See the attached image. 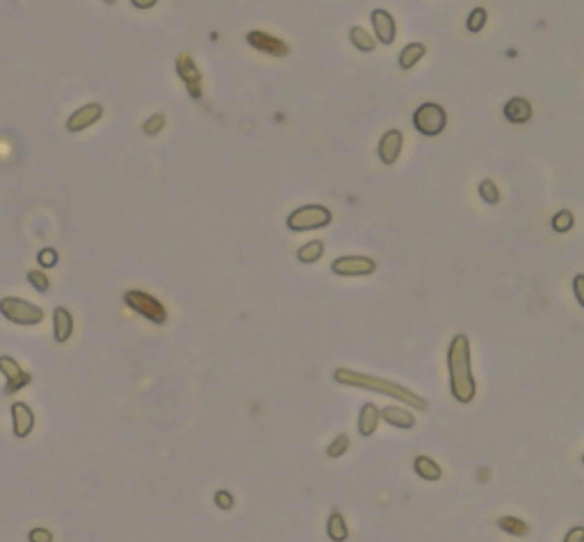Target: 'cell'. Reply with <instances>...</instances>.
<instances>
[{
	"label": "cell",
	"mask_w": 584,
	"mask_h": 542,
	"mask_svg": "<svg viewBox=\"0 0 584 542\" xmlns=\"http://www.w3.org/2000/svg\"><path fill=\"white\" fill-rule=\"evenodd\" d=\"M448 123V114L439 103H423L414 114V125L418 132H423L427 137L441 135L445 130Z\"/></svg>",
	"instance_id": "6"
},
{
	"label": "cell",
	"mask_w": 584,
	"mask_h": 542,
	"mask_svg": "<svg viewBox=\"0 0 584 542\" xmlns=\"http://www.w3.org/2000/svg\"><path fill=\"white\" fill-rule=\"evenodd\" d=\"M215 504L220 506L222 510H231L233 506H236V497L229 492V490H220L215 494Z\"/></svg>",
	"instance_id": "33"
},
{
	"label": "cell",
	"mask_w": 584,
	"mask_h": 542,
	"mask_svg": "<svg viewBox=\"0 0 584 542\" xmlns=\"http://www.w3.org/2000/svg\"><path fill=\"white\" fill-rule=\"evenodd\" d=\"M564 542H584V526H573V529L566 533Z\"/></svg>",
	"instance_id": "34"
},
{
	"label": "cell",
	"mask_w": 584,
	"mask_h": 542,
	"mask_svg": "<svg viewBox=\"0 0 584 542\" xmlns=\"http://www.w3.org/2000/svg\"><path fill=\"white\" fill-rule=\"evenodd\" d=\"M0 374H3L7 381V385H5L7 395H14V392L23 390L26 385H30V381H33L30 374L21 367L19 360L12 356H0Z\"/></svg>",
	"instance_id": "8"
},
{
	"label": "cell",
	"mask_w": 584,
	"mask_h": 542,
	"mask_svg": "<svg viewBox=\"0 0 584 542\" xmlns=\"http://www.w3.org/2000/svg\"><path fill=\"white\" fill-rule=\"evenodd\" d=\"M347 449H349V435L340 433L331 440L329 446H326V455H329V458H340L342 453H347Z\"/></svg>",
	"instance_id": "27"
},
{
	"label": "cell",
	"mask_w": 584,
	"mask_h": 542,
	"mask_svg": "<svg viewBox=\"0 0 584 542\" xmlns=\"http://www.w3.org/2000/svg\"><path fill=\"white\" fill-rule=\"evenodd\" d=\"M486 21H488V17H486L484 7H475V10L470 12L468 21H466V28H468L470 33H479V30L486 26Z\"/></svg>",
	"instance_id": "28"
},
{
	"label": "cell",
	"mask_w": 584,
	"mask_h": 542,
	"mask_svg": "<svg viewBox=\"0 0 584 542\" xmlns=\"http://www.w3.org/2000/svg\"><path fill=\"white\" fill-rule=\"evenodd\" d=\"M379 408L375 404H365L361 408V413H358V433H361L363 437H370V435H375V431L379 426Z\"/></svg>",
	"instance_id": "18"
},
{
	"label": "cell",
	"mask_w": 584,
	"mask_h": 542,
	"mask_svg": "<svg viewBox=\"0 0 584 542\" xmlns=\"http://www.w3.org/2000/svg\"><path fill=\"white\" fill-rule=\"evenodd\" d=\"M103 3H105V5H114V3H116V0H103Z\"/></svg>",
	"instance_id": "37"
},
{
	"label": "cell",
	"mask_w": 584,
	"mask_h": 542,
	"mask_svg": "<svg viewBox=\"0 0 584 542\" xmlns=\"http://www.w3.org/2000/svg\"><path fill=\"white\" fill-rule=\"evenodd\" d=\"M372 26H375V35L384 46H391L397 37L395 19L391 17V12L386 10H375L372 12Z\"/></svg>",
	"instance_id": "13"
},
{
	"label": "cell",
	"mask_w": 584,
	"mask_h": 542,
	"mask_svg": "<svg viewBox=\"0 0 584 542\" xmlns=\"http://www.w3.org/2000/svg\"><path fill=\"white\" fill-rule=\"evenodd\" d=\"M165 123H167V119H165V114H153V116H149V119L144 121V132L146 135H158V132L165 128Z\"/></svg>",
	"instance_id": "31"
},
{
	"label": "cell",
	"mask_w": 584,
	"mask_h": 542,
	"mask_svg": "<svg viewBox=\"0 0 584 542\" xmlns=\"http://www.w3.org/2000/svg\"><path fill=\"white\" fill-rule=\"evenodd\" d=\"M377 269V262L372 260V258H365V255H342L336 258L331 264V271L336 273V276H370V273H375Z\"/></svg>",
	"instance_id": "7"
},
{
	"label": "cell",
	"mask_w": 584,
	"mask_h": 542,
	"mask_svg": "<svg viewBox=\"0 0 584 542\" xmlns=\"http://www.w3.org/2000/svg\"><path fill=\"white\" fill-rule=\"evenodd\" d=\"M414 467H416V474L420 478H425V481H439L443 476L441 465L434 458H430V455H418L414 460Z\"/></svg>",
	"instance_id": "19"
},
{
	"label": "cell",
	"mask_w": 584,
	"mask_h": 542,
	"mask_svg": "<svg viewBox=\"0 0 584 542\" xmlns=\"http://www.w3.org/2000/svg\"><path fill=\"white\" fill-rule=\"evenodd\" d=\"M450 392L459 404H470L477 397V381L472 374L470 342L466 335H454L448 349Z\"/></svg>",
	"instance_id": "1"
},
{
	"label": "cell",
	"mask_w": 584,
	"mask_h": 542,
	"mask_svg": "<svg viewBox=\"0 0 584 542\" xmlns=\"http://www.w3.org/2000/svg\"><path fill=\"white\" fill-rule=\"evenodd\" d=\"M529 116H532V105H529V100L525 98H509L507 103H504V119L511 121V123H527Z\"/></svg>",
	"instance_id": "17"
},
{
	"label": "cell",
	"mask_w": 584,
	"mask_h": 542,
	"mask_svg": "<svg viewBox=\"0 0 584 542\" xmlns=\"http://www.w3.org/2000/svg\"><path fill=\"white\" fill-rule=\"evenodd\" d=\"M423 57H425V46H423V44H409V46H404L402 53H400V66H402V71L414 69Z\"/></svg>",
	"instance_id": "22"
},
{
	"label": "cell",
	"mask_w": 584,
	"mask_h": 542,
	"mask_svg": "<svg viewBox=\"0 0 584 542\" xmlns=\"http://www.w3.org/2000/svg\"><path fill=\"white\" fill-rule=\"evenodd\" d=\"M37 262H39V267H42V269H53V267H57L60 255H57L55 249L46 246V249H42V251L37 253Z\"/></svg>",
	"instance_id": "29"
},
{
	"label": "cell",
	"mask_w": 584,
	"mask_h": 542,
	"mask_svg": "<svg viewBox=\"0 0 584 542\" xmlns=\"http://www.w3.org/2000/svg\"><path fill=\"white\" fill-rule=\"evenodd\" d=\"M582 285H584V276H582V273H580V276H575V280H573V287H575V296H578V303H580V305H584Z\"/></svg>",
	"instance_id": "35"
},
{
	"label": "cell",
	"mask_w": 584,
	"mask_h": 542,
	"mask_svg": "<svg viewBox=\"0 0 584 542\" xmlns=\"http://www.w3.org/2000/svg\"><path fill=\"white\" fill-rule=\"evenodd\" d=\"M333 381L340 385H349V388H361V390H370L377 392V395H386L391 399H400L404 406L416 408V410H425L427 401L416 392H411L404 385L395 383V381H386L379 379V376L372 374H363V372H354V369H336L333 372Z\"/></svg>",
	"instance_id": "2"
},
{
	"label": "cell",
	"mask_w": 584,
	"mask_h": 542,
	"mask_svg": "<svg viewBox=\"0 0 584 542\" xmlns=\"http://www.w3.org/2000/svg\"><path fill=\"white\" fill-rule=\"evenodd\" d=\"M404 137L400 130H388L379 141V158L384 164H395L402 153Z\"/></svg>",
	"instance_id": "14"
},
{
	"label": "cell",
	"mask_w": 584,
	"mask_h": 542,
	"mask_svg": "<svg viewBox=\"0 0 584 542\" xmlns=\"http://www.w3.org/2000/svg\"><path fill=\"white\" fill-rule=\"evenodd\" d=\"M0 315L10 324L17 326H37L44 321V310L39 305L26 301L19 296H3L0 298Z\"/></svg>",
	"instance_id": "3"
},
{
	"label": "cell",
	"mask_w": 584,
	"mask_h": 542,
	"mask_svg": "<svg viewBox=\"0 0 584 542\" xmlns=\"http://www.w3.org/2000/svg\"><path fill=\"white\" fill-rule=\"evenodd\" d=\"M326 536H329V540H333V542H345L349 538L347 522L338 510H333L329 515V520H326Z\"/></svg>",
	"instance_id": "20"
},
{
	"label": "cell",
	"mask_w": 584,
	"mask_h": 542,
	"mask_svg": "<svg viewBox=\"0 0 584 542\" xmlns=\"http://www.w3.org/2000/svg\"><path fill=\"white\" fill-rule=\"evenodd\" d=\"M123 303H126L130 310H135L137 315L153 321V324H165L167 321L165 305H162L155 296L142 292V289H128V292L123 294Z\"/></svg>",
	"instance_id": "5"
},
{
	"label": "cell",
	"mask_w": 584,
	"mask_h": 542,
	"mask_svg": "<svg viewBox=\"0 0 584 542\" xmlns=\"http://www.w3.org/2000/svg\"><path fill=\"white\" fill-rule=\"evenodd\" d=\"M379 417L395 428H414L416 426V415L404 406H386L384 410H379Z\"/></svg>",
	"instance_id": "16"
},
{
	"label": "cell",
	"mask_w": 584,
	"mask_h": 542,
	"mask_svg": "<svg viewBox=\"0 0 584 542\" xmlns=\"http://www.w3.org/2000/svg\"><path fill=\"white\" fill-rule=\"evenodd\" d=\"M71 335H73V315L64 308V305H57V308L53 310V337H55V342L64 344V342H69Z\"/></svg>",
	"instance_id": "15"
},
{
	"label": "cell",
	"mask_w": 584,
	"mask_h": 542,
	"mask_svg": "<svg viewBox=\"0 0 584 542\" xmlns=\"http://www.w3.org/2000/svg\"><path fill=\"white\" fill-rule=\"evenodd\" d=\"M28 540L30 542H53V533L46 529V526H35V529H30Z\"/></svg>",
	"instance_id": "32"
},
{
	"label": "cell",
	"mask_w": 584,
	"mask_h": 542,
	"mask_svg": "<svg viewBox=\"0 0 584 542\" xmlns=\"http://www.w3.org/2000/svg\"><path fill=\"white\" fill-rule=\"evenodd\" d=\"M479 196L486 203H490V206H495V203L500 201V192H497V187L493 185V180H481V183H479Z\"/></svg>",
	"instance_id": "30"
},
{
	"label": "cell",
	"mask_w": 584,
	"mask_h": 542,
	"mask_svg": "<svg viewBox=\"0 0 584 542\" xmlns=\"http://www.w3.org/2000/svg\"><path fill=\"white\" fill-rule=\"evenodd\" d=\"M10 415H12V431H14V435H17L19 440L28 437L30 433H33V428H35V413H33V408H30L28 404L14 401L12 408H10Z\"/></svg>",
	"instance_id": "12"
},
{
	"label": "cell",
	"mask_w": 584,
	"mask_h": 542,
	"mask_svg": "<svg viewBox=\"0 0 584 542\" xmlns=\"http://www.w3.org/2000/svg\"><path fill=\"white\" fill-rule=\"evenodd\" d=\"M247 42L249 46H254L256 51H260L265 55H272V57H285L287 53H290V46L281 39H276L274 35H267V33H260V30H251V33H247Z\"/></svg>",
	"instance_id": "9"
},
{
	"label": "cell",
	"mask_w": 584,
	"mask_h": 542,
	"mask_svg": "<svg viewBox=\"0 0 584 542\" xmlns=\"http://www.w3.org/2000/svg\"><path fill=\"white\" fill-rule=\"evenodd\" d=\"M100 116H103V105L100 103H87L82 107H78L76 112L67 119L64 128L69 132H80V130H87L89 125H94Z\"/></svg>",
	"instance_id": "11"
},
{
	"label": "cell",
	"mask_w": 584,
	"mask_h": 542,
	"mask_svg": "<svg viewBox=\"0 0 584 542\" xmlns=\"http://www.w3.org/2000/svg\"><path fill=\"white\" fill-rule=\"evenodd\" d=\"M349 39H352V44L356 46L358 51H363V53H372L375 51V37H372L368 30L361 28V26H354L352 30H349Z\"/></svg>",
	"instance_id": "23"
},
{
	"label": "cell",
	"mask_w": 584,
	"mask_h": 542,
	"mask_svg": "<svg viewBox=\"0 0 584 542\" xmlns=\"http://www.w3.org/2000/svg\"><path fill=\"white\" fill-rule=\"evenodd\" d=\"M322 255H324V244H322L320 240L308 242V244H303V246L297 251L299 262H303V264H313V262L320 260Z\"/></svg>",
	"instance_id": "24"
},
{
	"label": "cell",
	"mask_w": 584,
	"mask_h": 542,
	"mask_svg": "<svg viewBox=\"0 0 584 542\" xmlns=\"http://www.w3.org/2000/svg\"><path fill=\"white\" fill-rule=\"evenodd\" d=\"M28 282L35 292H42V294L48 292V287H51V280H48V276H46L44 269H30L28 271Z\"/></svg>",
	"instance_id": "26"
},
{
	"label": "cell",
	"mask_w": 584,
	"mask_h": 542,
	"mask_svg": "<svg viewBox=\"0 0 584 542\" xmlns=\"http://www.w3.org/2000/svg\"><path fill=\"white\" fill-rule=\"evenodd\" d=\"M575 226V217L571 210H559L555 217H552V231L555 233H568Z\"/></svg>",
	"instance_id": "25"
},
{
	"label": "cell",
	"mask_w": 584,
	"mask_h": 542,
	"mask_svg": "<svg viewBox=\"0 0 584 542\" xmlns=\"http://www.w3.org/2000/svg\"><path fill=\"white\" fill-rule=\"evenodd\" d=\"M331 210L324 206H301L297 210H292L287 215L285 224L290 231H317V228H324L331 224Z\"/></svg>",
	"instance_id": "4"
},
{
	"label": "cell",
	"mask_w": 584,
	"mask_h": 542,
	"mask_svg": "<svg viewBox=\"0 0 584 542\" xmlns=\"http://www.w3.org/2000/svg\"><path fill=\"white\" fill-rule=\"evenodd\" d=\"M497 529L504 531V533H509V536H518V538H523L529 533V524L523 522L520 517H511V515H502V517H497Z\"/></svg>",
	"instance_id": "21"
},
{
	"label": "cell",
	"mask_w": 584,
	"mask_h": 542,
	"mask_svg": "<svg viewBox=\"0 0 584 542\" xmlns=\"http://www.w3.org/2000/svg\"><path fill=\"white\" fill-rule=\"evenodd\" d=\"M176 73L185 82L192 98H201V71L194 64V60L188 53L178 55L176 57Z\"/></svg>",
	"instance_id": "10"
},
{
	"label": "cell",
	"mask_w": 584,
	"mask_h": 542,
	"mask_svg": "<svg viewBox=\"0 0 584 542\" xmlns=\"http://www.w3.org/2000/svg\"><path fill=\"white\" fill-rule=\"evenodd\" d=\"M132 7H137V10H151V7L158 5V0H130Z\"/></svg>",
	"instance_id": "36"
}]
</instances>
